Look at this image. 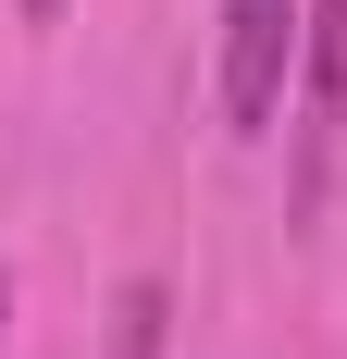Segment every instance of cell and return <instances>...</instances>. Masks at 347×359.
<instances>
[{
  "label": "cell",
  "instance_id": "obj_1",
  "mask_svg": "<svg viewBox=\"0 0 347 359\" xmlns=\"http://www.w3.org/2000/svg\"><path fill=\"white\" fill-rule=\"evenodd\" d=\"M298 62H310V0H223L211 87H223V124H236V137H273Z\"/></svg>",
  "mask_w": 347,
  "mask_h": 359
},
{
  "label": "cell",
  "instance_id": "obj_2",
  "mask_svg": "<svg viewBox=\"0 0 347 359\" xmlns=\"http://www.w3.org/2000/svg\"><path fill=\"white\" fill-rule=\"evenodd\" d=\"M298 74H310L322 111H347V0H310V62Z\"/></svg>",
  "mask_w": 347,
  "mask_h": 359
},
{
  "label": "cell",
  "instance_id": "obj_3",
  "mask_svg": "<svg viewBox=\"0 0 347 359\" xmlns=\"http://www.w3.org/2000/svg\"><path fill=\"white\" fill-rule=\"evenodd\" d=\"M50 13H63V0H25V25H50Z\"/></svg>",
  "mask_w": 347,
  "mask_h": 359
},
{
  "label": "cell",
  "instance_id": "obj_4",
  "mask_svg": "<svg viewBox=\"0 0 347 359\" xmlns=\"http://www.w3.org/2000/svg\"><path fill=\"white\" fill-rule=\"evenodd\" d=\"M0 323H13V285H0Z\"/></svg>",
  "mask_w": 347,
  "mask_h": 359
}]
</instances>
